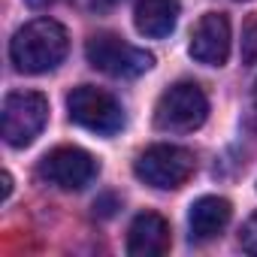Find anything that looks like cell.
Here are the masks:
<instances>
[{"mask_svg":"<svg viewBox=\"0 0 257 257\" xmlns=\"http://www.w3.org/2000/svg\"><path fill=\"white\" fill-rule=\"evenodd\" d=\"M10 194H13V176H10V173H4V200H7Z\"/></svg>","mask_w":257,"mask_h":257,"instance_id":"9a60e30c","label":"cell"},{"mask_svg":"<svg viewBox=\"0 0 257 257\" xmlns=\"http://www.w3.org/2000/svg\"><path fill=\"white\" fill-rule=\"evenodd\" d=\"M191 58L206 67H221L230 58V22L221 13H206L191 34Z\"/></svg>","mask_w":257,"mask_h":257,"instance_id":"ba28073f","label":"cell"},{"mask_svg":"<svg viewBox=\"0 0 257 257\" xmlns=\"http://www.w3.org/2000/svg\"><path fill=\"white\" fill-rule=\"evenodd\" d=\"M254 106H257V82H254Z\"/></svg>","mask_w":257,"mask_h":257,"instance_id":"e0dca14e","label":"cell"},{"mask_svg":"<svg viewBox=\"0 0 257 257\" xmlns=\"http://www.w3.org/2000/svg\"><path fill=\"white\" fill-rule=\"evenodd\" d=\"M242 64H257V16H251L242 28Z\"/></svg>","mask_w":257,"mask_h":257,"instance_id":"7c38bea8","label":"cell"},{"mask_svg":"<svg viewBox=\"0 0 257 257\" xmlns=\"http://www.w3.org/2000/svg\"><path fill=\"white\" fill-rule=\"evenodd\" d=\"M173 245L170 224L158 212H143L127 230V254L131 257H161Z\"/></svg>","mask_w":257,"mask_h":257,"instance_id":"9c48e42d","label":"cell"},{"mask_svg":"<svg viewBox=\"0 0 257 257\" xmlns=\"http://www.w3.org/2000/svg\"><path fill=\"white\" fill-rule=\"evenodd\" d=\"M85 58L94 70L115 76V79H137L155 67V55L137 49L118 34H94L85 43Z\"/></svg>","mask_w":257,"mask_h":257,"instance_id":"3957f363","label":"cell"},{"mask_svg":"<svg viewBox=\"0 0 257 257\" xmlns=\"http://www.w3.org/2000/svg\"><path fill=\"white\" fill-rule=\"evenodd\" d=\"M97 173L100 164L94 161V155L76 146H61L40 161V179L61 191H82L97 179Z\"/></svg>","mask_w":257,"mask_h":257,"instance_id":"52a82bcc","label":"cell"},{"mask_svg":"<svg viewBox=\"0 0 257 257\" xmlns=\"http://www.w3.org/2000/svg\"><path fill=\"white\" fill-rule=\"evenodd\" d=\"M67 112H70V121L85 127L91 134H100V137H112L124 127V109L121 103L103 91V88H94V85H79L67 94Z\"/></svg>","mask_w":257,"mask_h":257,"instance_id":"5b68a950","label":"cell"},{"mask_svg":"<svg viewBox=\"0 0 257 257\" xmlns=\"http://www.w3.org/2000/svg\"><path fill=\"white\" fill-rule=\"evenodd\" d=\"M94 4H100V7H112V4H118V0H94Z\"/></svg>","mask_w":257,"mask_h":257,"instance_id":"2e32d148","label":"cell"},{"mask_svg":"<svg viewBox=\"0 0 257 257\" xmlns=\"http://www.w3.org/2000/svg\"><path fill=\"white\" fill-rule=\"evenodd\" d=\"M49 124V100L40 91H13L4 100L0 127L13 149H28Z\"/></svg>","mask_w":257,"mask_h":257,"instance_id":"277c9868","label":"cell"},{"mask_svg":"<svg viewBox=\"0 0 257 257\" xmlns=\"http://www.w3.org/2000/svg\"><path fill=\"white\" fill-rule=\"evenodd\" d=\"M209 115V100L197 82H176L170 85L155 106V127L164 134H191L203 127Z\"/></svg>","mask_w":257,"mask_h":257,"instance_id":"7a4b0ae2","label":"cell"},{"mask_svg":"<svg viewBox=\"0 0 257 257\" xmlns=\"http://www.w3.org/2000/svg\"><path fill=\"white\" fill-rule=\"evenodd\" d=\"M194 170H197V158L182 146H152L134 164L137 179L158 191L182 188L194 176Z\"/></svg>","mask_w":257,"mask_h":257,"instance_id":"8992f818","label":"cell"},{"mask_svg":"<svg viewBox=\"0 0 257 257\" xmlns=\"http://www.w3.org/2000/svg\"><path fill=\"white\" fill-rule=\"evenodd\" d=\"M70 52V37L67 28L55 19H34L25 28L16 31L13 43H10V58L16 64L19 73H49L55 70Z\"/></svg>","mask_w":257,"mask_h":257,"instance_id":"6da1fadb","label":"cell"},{"mask_svg":"<svg viewBox=\"0 0 257 257\" xmlns=\"http://www.w3.org/2000/svg\"><path fill=\"white\" fill-rule=\"evenodd\" d=\"M52 4H58V0H28L31 10H46V7H52Z\"/></svg>","mask_w":257,"mask_h":257,"instance_id":"5bb4252c","label":"cell"},{"mask_svg":"<svg viewBox=\"0 0 257 257\" xmlns=\"http://www.w3.org/2000/svg\"><path fill=\"white\" fill-rule=\"evenodd\" d=\"M233 206L224 197H200L191 212H188V227H191V242H209L215 239L227 224H230Z\"/></svg>","mask_w":257,"mask_h":257,"instance_id":"30bf717a","label":"cell"},{"mask_svg":"<svg viewBox=\"0 0 257 257\" xmlns=\"http://www.w3.org/2000/svg\"><path fill=\"white\" fill-rule=\"evenodd\" d=\"M239 242H242V248H245L248 254H257V212L242 224V230H239Z\"/></svg>","mask_w":257,"mask_h":257,"instance_id":"4fadbf2b","label":"cell"},{"mask_svg":"<svg viewBox=\"0 0 257 257\" xmlns=\"http://www.w3.org/2000/svg\"><path fill=\"white\" fill-rule=\"evenodd\" d=\"M179 13H182L179 0H140L137 10H134V25L143 37L164 40L173 34Z\"/></svg>","mask_w":257,"mask_h":257,"instance_id":"8fae6325","label":"cell"}]
</instances>
